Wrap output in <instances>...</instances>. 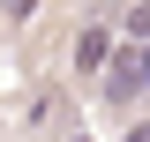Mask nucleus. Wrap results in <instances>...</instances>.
<instances>
[{
  "label": "nucleus",
  "instance_id": "obj_1",
  "mask_svg": "<svg viewBox=\"0 0 150 142\" xmlns=\"http://www.w3.org/2000/svg\"><path fill=\"white\" fill-rule=\"evenodd\" d=\"M105 82H112V97H135V90H143V37H135L128 53H112V67H105Z\"/></svg>",
  "mask_w": 150,
  "mask_h": 142
},
{
  "label": "nucleus",
  "instance_id": "obj_2",
  "mask_svg": "<svg viewBox=\"0 0 150 142\" xmlns=\"http://www.w3.org/2000/svg\"><path fill=\"white\" fill-rule=\"evenodd\" d=\"M68 60H75V75H105V67H112V37H105V30H83Z\"/></svg>",
  "mask_w": 150,
  "mask_h": 142
},
{
  "label": "nucleus",
  "instance_id": "obj_3",
  "mask_svg": "<svg viewBox=\"0 0 150 142\" xmlns=\"http://www.w3.org/2000/svg\"><path fill=\"white\" fill-rule=\"evenodd\" d=\"M128 37H143V45H150V0H135V8H128Z\"/></svg>",
  "mask_w": 150,
  "mask_h": 142
},
{
  "label": "nucleus",
  "instance_id": "obj_4",
  "mask_svg": "<svg viewBox=\"0 0 150 142\" xmlns=\"http://www.w3.org/2000/svg\"><path fill=\"white\" fill-rule=\"evenodd\" d=\"M30 8H38V0H0V15H8V22H23Z\"/></svg>",
  "mask_w": 150,
  "mask_h": 142
},
{
  "label": "nucleus",
  "instance_id": "obj_5",
  "mask_svg": "<svg viewBox=\"0 0 150 142\" xmlns=\"http://www.w3.org/2000/svg\"><path fill=\"white\" fill-rule=\"evenodd\" d=\"M128 142H150V127H128Z\"/></svg>",
  "mask_w": 150,
  "mask_h": 142
},
{
  "label": "nucleus",
  "instance_id": "obj_6",
  "mask_svg": "<svg viewBox=\"0 0 150 142\" xmlns=\"http://www.w3.org/2000/svg\"><path fill=\"white\" fill-rule=\"evenodd\" d=\"M143 90H150V45H143Z\"/></svg>",
  "mask_w": 150,
  "mask_h": 142
},
{
  "label": "nucleus",
  "instance_id": "obj_7",
  "mask_svg": "<svg viewBox=\"0 0 150 142\" xmlns=\"http://www.w3.org/2000/svg\"><path fill=\"white\" fill-rule=\"evenodd\" d=\"M75 142H83V135H75Z\"/></svg>",
  "mask_w": 150,
  "mask_h": 142
}]
</instances>
